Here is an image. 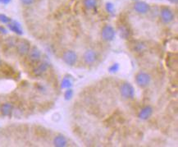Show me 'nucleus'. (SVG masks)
<instances>
[{
	"instance_id": "obj_7",
	"label": "nucleus",
	"mask_w": 178,
	"mask_h": 147,
	"mask_svg": "<svg viewBox=\"0 0 178 147\" xmlns=\"http://www.w3.org/2000/svg\"><path fill=\"white\" fill-rule=\"evenodd\" d=\"M134 9H135V11L137 12L138 13L144 14V13H147L148 12L150 11V5H149L147 3H145V2L138 1V2H136V3H135V5H134Z\"/></svg>"
},
{
	"instance_id": "obj_25",
	"label": "nucleus",
	"mask_w": 178,
	"mask_h": 147,
	"mask_svg": "<svg viewBox=\"0 0 178 147\" xmlns=\"http://www.w3.org/2000/svg\"><path fill=\"white\" fill-rule=\"evenodd\" d=\"M168 1H169L170 3H173V4H176L178 2V0H168Z\"/></svg>"
},
{
	"instance_id": "obj_8",
	"label": "nucleus",
	"mask_w": 178,
	"mask_h": 147,
	"mask_svg": "<svg viewBox=\"0 0 178 147\" xmlns=\"http://www.w3.org/2000/svg\"><path fill=\"white\" fill-rule=\"evenodd\" d=\"M83 59H84L86 64H92L97 59L96 53L94 50H92V49H89V50L85 51V54L83 55Z\"/></svg>"
},
{
	"instance_id": "obj_19",
	"label": "nucleus",
	"mask_w": 178,
	"mask_h": 147,
	"mask_svg": "<svg viewBox=\"0 0 178 147\" xmlns=\"http://www.w3.org/2000/svg\"><path fill=\"white\" fill-rule=\"evenodd\" d=\"M73 91L71 89H70V88L68 89L64 93V98H65L66 100H70L73 96Z\"/></svg>"
},
{
	"instance_id": "obj_16",
	"label": "nucleus",
	"mask_w": 178,
	"mask_h": 147,
	"mask_svg": "<svg viewBox=\"0 0 178 147\" xmlns=\"http://www.w3.org/2000/svg\"><path fill=\"white\" fill-rule=\"evenodd\" d=\"M84 5L86 8L93 9L97 5V0H84Z\"/></svg>"
},
{
	"instance_id": "obj_5",
	"label": "nucleus",
	"mask_w": 178,
	"mask_h": 147,
	"mask_svg": "<svg viewBox=\"0 0 178 147\" xmlns=\"http://www.w3.org/2000/svg\"><path fill=\"white\" fill-rule=\"evenodd\" d=\"M160 17H161V20L166 24L172 22L174 20V13L168 8H163L161 9Z\"/></svg>"
},
{
	"instance_id": "obj_18",
	"label": "nucleus",
	"mask_w": 178,
	"mask_h": 147,
	"mask_svg": "<svg viewBox=\"0 0 178 147\" xmlns=\"http://www.w3.org/2000/svg\"><path fill=\"white\" fill-rule=\"evenodd\" d=\"M119 68H120V66H119V63H113V65H111L109 68H108V72L110 73H116L117 72H118Z\"/></svg>"
},
{
	"instance_id": "obj_3",
	"label": "nucleus",
	"mask_w": 178,
	"mask_h": 147,
	"mask_svg": "<svg viewBox=\"0 0 178 147\" xmlns=\"http://www.w3.org/2000/svg\"><path fill=\"white\" fill-rule=\"evenodd\" d=\"M102 38L105 40V41H112L114 40L115 38V35L116 32L114 31L113 26L109 25H104L103 29H102Z\"/></svg>"
},
{
	"instance_id": "obj_1",
	"label": "nucleus",
	"mask_w": 178,
	"mask_h": 147,
	"mask_svg": "<svg viewBox=\"0 0 178 147\" xmlns=\"http://www.w3.org/2000/svg\"><path fill=\"white\" fill-rule=\"evenodd\" d=\"M120 92L122 96L126 99H132L135 96V89L133 85L128 82H125L121 85Z\"/></svg>"
},
{
	"instance_id": "obj_22",
	"label": "nucleus",
	"mask_w": 178,
	"mask_h": 147,
	"mask_svg": "<svg viewBox=\"0 0 178 147\" xmlns=\"http://www.w3.org/2000/svg\"><path fill=\"white\" fill-rule=\"evenodd\" d=\"M21 3L24 4V5L29 6V5H31L32 3H34L35 0H21Z\"/></svg>"
},
{
	"instance_id": "obj_10",
	"label": "nucleus",
	"mask_w": 178,
	"mask_h": 147,
	"mask_svg": "<svg viewBox=\"0 0 178 147\" xmlns=\"http://www.w3.org/2000/svg\"><path fill=\"white\" fill-rule=\"evenodd\" d=\"M29 59L31 60V62H36L40 61V58H41V52L37 47H33L32 48L30 49L29 51Z\"/></svg>"
},
{
	"instance_id": "obj_6",
	"label": "nucleus",
	"mask_w": 178,
	"mask_h": 147,
	"mask_svg": "<svg viewBox=\"0 0 178 147\" xmlns=\"http://www.w3.org/2000/svg\"><path fill=\"white\" fill-rule=\"evenodd\" d=\"M17 49L18 54L21 55H25L29 53L31 49V45L30 42L25 40H19L17 44Z\"/></svg>"
},
{
	"instance_id": "obj_13",
	"label": "nucleus",
	"mask_w": 178,
	"mask_h": 147,
	"mask_svg": "<svg viewBox=\"0 0 178 147\" xmlns=\"http://www.w3.org/2000/svg\"><path fill=\"white\" fill-rule=\"evenodd\" d=\"M54 145L57 147H64L68 145V140L62 135H58L54 139Z\"/></svg>"
},
{
	"instance_id": "obj_4",
	"label": "nucleus",
	"mask_w": 178,
	"mask_h": 147,
	"mask_svg": "<svg viewBox=\"0 0 178 147\" xmlns=\"http://www.w3.org/2000/svg\"><path fill=\"white\" fill-rule=\"evenodd\" d=\"M62 60L66 64L69 66H73L76 64L77 60V55L72 50H67L62 54Z\"/></svg>"
},
{
	"instance_id": "obj_12",
	"label": "nucleus",
	"mask_w": 178,
	"mask_h": 147,
	"mask_svg": "<svg viewBox=\"0 0 178 147\" xmlns=\"http://www.w3.org/2000/svg\"><path fill=\"white\" fill-rule=\"evenodd\" d=\"M48 68V63L46 62H42L40 63L39 65L37 66L36 68H35L34 74L35 76H41L44 72H45L47 71V69Z\"/></svg>"
},
{
	"instance_id": "obj_14",
	"label": "nucleus",
	"mask_w": 178,
	"mask_h": 147,
	"mask_svg": "<svg viewBox=\"0 0 178 147\" xmlns=\"http://www.w3.org/2000/svg\"><path fill=\"white\" fill-rule=\"evenodd\" d=\"M12 109H13V107H12V105L11 104L5 103L1 107V112H2V113L4 116H9L12 113Z\"/></svg>"
},
{
	"instance_id": "obj_26",
	"label": "nucleus",
	"mask_w": 178,
	"mask_h": 147,
	"mask_svg": "<svg viewBox=\"0 0 178 147\" xmlns=\"http://www.w3.org/2000/svg\"><path fill=\"white\" fill-rule=\"evenodd\" d=\"M0 64H1V60H0Z\"/></svg>"
},
{
	"instance_id": "obj_21",
	"label": "nucleus",
	"mask_w": 178,
	"mask_h": 147,
	"mask_svg": "<svg viewBox=\"0 0 178 147\" xmlns=\"http://www.w3.org/2000/svg\"><path fill=\"white\" fill-rule=\"evenodd\" d=\"M106 10L107 11V12L113 14V12H114V5L110 2H108V3H106Z\"/></svg>"
},
{
	"instance_id": "obj_17",
	"label": "nucleus",
	"mask_w": 178,
	"mask_h": 147,
	"mask_svg": "<svg viewBox=\"0 0 178 147\" xmlns=\"http://www.w3.org/2000/svg\"><path fill=\"white\" fill-rule=\"evenodd\" d=\"M119 35L123 39H127L129 37L130 32H129V31H128V29L127 27L122 26V27H119Z\"/></svg>"
},
{
	"instance_id": "obj_2",
	"label": "nucleus",
	"mask_w": 178,
	"mask_h": 147,
	"mask_svg": "<svg viewBox=\"0 0 178 147\" xmlns=\"http://www.w3.org/2000/svg\"><path fill=\"white\" fill-rule=\"evenodd\" d=\"M136 84L140 87H146L151 82V76L146 72H140L136 74Z\"/></svg>"
},
{
	"instance_id": "obj_11",
	"label": "nucleus",
	"mask_w": 178,
	"mask_h": 147,
	"mask_svg": "<svg viewBox=\"0 0 178 147\" xmlns=\"http://www.w3.org/2000/svg\"><path fill=\"white\" fill-rule=\"evenodd\" d=\"M8 27L10 31L14 32L16 34L19 35L23 34V31L21 27V25L16 21L12 20L11 22H9L8 24Z\"/></svg>"
},
{
	"instance_id": "obj_24",
	"label": "nucleus",
	"mask_w": 178,
	"mask_h": 147,
	"mask_svg": "<svg viewBox=\"0 0 178 147\" xmlns=\"http://www.w3.org/2000/svg\"><path fill=\"white\" fill-rule=\"evenodd\" d=\"M11 2V0H0V3H3V4H8Z\"/></svg>"
},
{
	"instance_id": "obj_23",
	"label": "nucleus",
	"mask_w": 178,
	"mask_h": 147,
	"mask_svg": "<svg viewBox=\"0 0 178 147\" xmlns=\"http://www.w3.org/2000/svg\"><path fill=\"white\" fill-rule=\"evenodd\" d=\"M0 32L3 33V34H7V33H8V31H7L3 26H1V25H0Z\"/></svg>"
},
{
	"instance_id": "obj_9",
	"label": "nucleus",
	"mask_w": 178,
	"mask_h": 147,
	"mask_svg": "<svg viewBox=\"0 0 178 147\" xmlns=\"http://www.w3.org/2000/svg\"><path fill=\"white\" fill-rule=\"evenodd\" d=\"M153 112V108L150 105H147L142 109L140 111V113L138 114V118L140 119L141 120H147L152 116Z\"/></svg>"
},
{
	"instance_id": "obj_20",
	"label": "nucleus",
	"mask_w": 178,
	"mask_h": 147,
	"mask_svg": "<svg viewBox=\"0 0 178 147\" xmlns=\"http://www.w3.org/2000/svg\"><path fill=\"white\" fill-rule=\"evenodd\" d=\"M12 19L10 17H7L4 14H0V22L3 23V24H8L9 22H11Z\"/></svg>"
},
{
	"instance_id": "obj_15",
	"label": "nucleus",
	"mask_w": 178,
	"mask_h": 147,
	"mask_svg": "<svg viewBox=\"0 0 178 147\" xmlns=\"http://www.w3.org/2000/svg\"><path fill=\"white\" fill-rule=\"evenodd\" d=\"M72 86V82L68 77H64L61 83V88L62 89H69Z\"/></svg>"
}]
</instances>
